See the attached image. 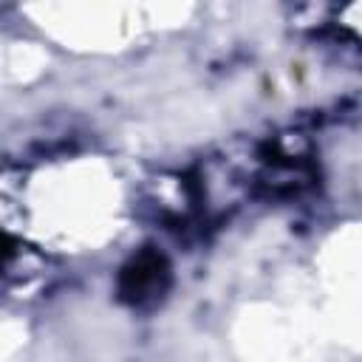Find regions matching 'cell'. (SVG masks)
<instances>
[{"instance_id":"6da1fadb","label":"cell","mask_w":362,"mask_h":362,"mask_svg":"<svg viewBox=\"0 0 362 362\" xmlns=\"http://www.w3.org/2000/svg\"><path fill=\"white\" fill-rule=\"evenodd\" d=\"M170 266L167 257L156 249H141L119 274V294L124 303H147L167 288Z\"/></svg>"},{"instance_id":"7a4b0ae2","label":"cell","mask_w":362,"mask_h":362,"mask_svg":"<svg viewBox=\"0 0 362 362\" xmlns=\"http://www.w3.org/2000/svg\"><path fill=\"white\" fill-rule=\"evenodd\" d=\"M8 255H11V246H8V240L0 235V269H3V263L8 260Z\"/></svg>"}]
</instances>
